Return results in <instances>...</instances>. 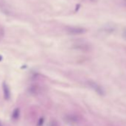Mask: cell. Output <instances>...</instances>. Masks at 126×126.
Returning a JSON list of instances; mask_svg holds the SVG:
<instances>
[{
    "label": "cell",
    "mask_w": 126,
    "mask_h": 126,
    "mask_svg": "<svg viewBox=\"0 0 126 126\" xmlns=\"http://www.w3.org/2000/svg\"><path fill=\"white\" fill-rule=\"evenodd\" d=\"M66 31L68 34L70 35H79L85 33L86 30L80 27H67Z\"/></svg>",
    "instance_id": "6da1fadb"
},
{
    "label": "cell",
    "mask_w": 126,
    "mask_h": 126,
    "mask_svg": "<svg viewBox=\"0 0 126 126\" xmlns=\"http://www.w3.org/2000/svg\"><path fill=\"white\" fill-rule=\"evenodd\" d=\"M0 11L8 15H10L12 13V10L10 5L5 0H0Z\"/></svg>",
    "instance_id": "7a4b0ae2"
},
{
    "label": "cell",
    "mask_w": 126,
    "mask_h": 126,
    "mask_svg": "<svg viewBox=\"0 0 126 126\" xmlns=\"http://www.w3.org/2000/svg\"><path fill=\"white\" fill-rule=\"evenodd\" d=\"M88 85L93 89V90H94L97 93H99V95H103L104 94V91H103V88H101L97 83H96V82H92V81H89L88 82Z\"/></svg>",
    "instance_id": "3957f363"
},
{
    "label": "cell",
    "mask_w": 126,
    "mask_h": 126,
    "mask_svg": "<svg viewBox=\"0 0 126 126\" xmlns=\"http://www.w3.org/2000/svg\"><path fill=\"white\" fill-rule=\"evenodd\" d=\"M2 89H3V93H4V97L5 99L8 100L11 98V91L8 87V85L5 83L3 82L2 84Z\"/></svg>",
    "instance_id": "277c9868"
},
{
    "label": "cell",
    "mask_w": 126,
    "mask_h": 126,
    "mask_svg": "<svg viewBox=\"0 0 126 126\" xmlns=\"http://www.w3.org/2000/svg\"><path fill=\"white\" fill-rule=\"evenodd\" d=\"M65 120L69 122H77L79 121V117L75 114H68L65 116Z\"/></svg>",
    "instance_id": "5b68a950"
},
{
    "label": "cell",
    "mask_w": 126,
    "mask_h": 126,
    "mask_svg": "<svg viewBox=\"0 0 126 126\" xmlns=\"http://www.w3.org/2000/svg\"><path fill=\"white\" fill-rule=\"evenodd\" d=\"M29 92L30 93L33 94V95H37L39 91H40V88L39 85H31L29 88Z\"/></svg>",
    "instance_id": "8992f818"
},
{
    "label": "cell",
    "mask_w": 126,
    "mask_h": 126,
    "mask_svg": "<svg viewBox=\"0 0 126 126\" xmlns=\"http://www.w3.org/2000/svg\"><path fill=\"white\" fill-rule=\"evenodd\" d=\"M20 116V109L19 108L14 109V111L12 113V119L14 120H17L19 118Z\"/></svg>",
    "instance_id": "52a82bcc"
},
{
    "label": "cell",
    "mask_w": 126,
    "mask_h": 126,
    "mask_svg": "<svg viewBox=\"0 0 126 126\" xmlns=\"http://www.w3.org/2000/svg\"><path fill=\"white\" fill-rule=\"evenodd\" d=\"M49 126H60L59 125V123L57 120L56 119H53L50 121V124H49Z\"/></svg>",
    "instance_id": "ba28073f"
},
{
    "label": "cell",
    "mask_w": 126,
    "mask_h": 126,
    "mask_svg": "<svg viewBox=\"0 0 126 126\" xmlns=\"http://www.w3.org/2000/svg\"><path fill=\"white\" fill-rule=\"evenodd\" d=\"M44 121H45L44 118H43V117H41V118L39 119V122H38V126H42V125H43V123H44Z\"/></svg>",
    "instance_id": "9c48e42d"
},
{
    "label": "cell",
    "mask_w": 126,
    "mask_h": 126,
    "mask_svg": "<svg viewBox=\"0 0 126 126\" xmlns=\"http://www.w3.org/2000/svg\"><path fill=\"white\" fill-rule=\"evenodd\" d=\"M3 30L2 29V28H0V39H1L3 36Z\"/></svg>",
    "instance_id": "30bf717a"
},
{
    "label": "cell",
    "mask_w": 126,
    "mask_h": 126,
    "mask_svg": "<svg viewBox=\"0 0 126 126\" xmlns=\"http://www.w3.org/2000/svg\"><path fill=\"white\" fill-rule=\"evenodd\" d=\"M122 36H123L124 39H126V29L124 30V31H123V33H122Z\"/></svg>",
    "instance_id": "8fae6325"
},
{
    "label": "cell",
    "mask_w": 126,
    "mask_h": 126,
    "mask_svg": "<svg viewBox=\"0 0 126 126\" xmlns=\"http://www.w3.org/2000/svg\"><path fill=\"white\" fill-rule=\"evenodd\" d=\"M122 2H123V5L126 6V0H122Z\"/></svg>",
    "instance_id": "7c38bea8"
},
{
    "label": "cell",
    "mask_w": 126,
    "mask_h": 126,
    "mask_svg": "<svg viewBox=\"0 0 126 126\" xmlns=\"http://www.w3.org/2000/svg\"><path fill=\"white\" fill-rule=\"evenodd\" d=\"M2 57L0 56V61H2Z\"/></svg>",
    "instance_id": "4fadbf2b"
},
{
    "label": "cell",
    "mask_w": 126,
    "mask_h": 126,
    "mask_svg": "<svg viewBox=\"0 0 126 126\" xmlns=\"http://www.w3.org/2000/svg\"><path fill=\"white\" fill-rule=\"evenodd\" d=\"M0 126H2V124L1 122H0Z\"/></svg>",
    "instance_id": "5bb4252c"
}]
</instances>
